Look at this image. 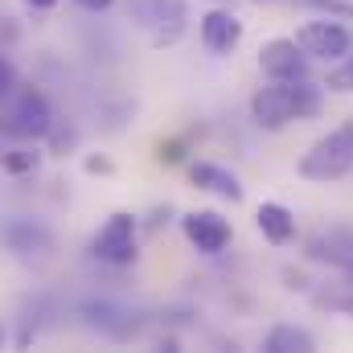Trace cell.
<instances>
[{
  "mask_svg": "<svg viewBox=\"0 0 353 353\" xmlns=\"http://www.w3.org/2000/svg\"><path fill=\"white\" fill-rule=\"evenodd\" d=\"M37 161H41V152L17 148V152H4V157H0V169H4V173H12V176H21V173H33V169H37Z\"/></svg>",
  "mask_w": 353,
  "mask_h": 353,
  "instance_id": "e0dca14e",
  "label": "cell"
},
{
  "mask_svg": "<svg viewBox=\"0 0 353 353\" xmlns=\"http://www.w3.org/2000/svg\"><path fill=\"white\" fill-rule=\"evenodd\" d=\"M239 41H243V21H239L234 12H226V8H210V12L201 17V46H205L210 54L226 58V54H234Z\"/></svg>",
  "mask_w": 353,
  "mask_h": 353,
  "instance_id": "30bf717a",
  "label": "cell"
},
{
  "mask_svg": "<svg viewBox=\"0 0 353 353\" xmlns=\"http://www.w3.org/2000/svg\"><path fill=\"white\" fill-rule=\"evenodd\" d=\"M123 12H128V21L148 29L157 46L176 41L185 33V21H189L185 0H123Z\"/></svg>",
  "mask_w": 353,
  "mask_h": 353,
  "instance_id": "277c9868",
  "label": "cell"
},
{
  "mask_svg": "<svg viewBox=\"0 0 353 353\" xmlns=\"http://www.w3.org/2000/svg\"><path fill=\"white\" fill-rule=\"evenodd\" d=\"M12 132L25 140H46L54 132V111L50 99L37 87H21L12 90Z\"/></svg>",
  "mask_w": 353,
  "mask_h": 353,
  "instance_id": "8992f818",
  "label": "cell"
},
{
  "mask_svg": "<svg viewBox=\"0 0 353 353\" xmlns=\"http://www.w3.org/2000/svg\"><path fill=\"white\" fill-rule=\"evenodd\" d=\"M0 345H4V325H0Z\"/></svg>",
  "mask_w": 353,
  "mask_h": 353,
  "instance_id": "603a6c76",
  "label": "cell"
},
{
  "mask_svg": "<svg viewBox=\"0 0 353 353\" xmlns=\"http://www.w3.org/2000/svg\"><path fill=\"white\" fill-rule=\"evenodd\" d=\"M259 70L271 83H292L308 74V54L296 46V37H271L259 50Z\"/></svg>",
  "mask_w": 353,
  "mask_h": 353,
  "instance_id": "52a82bcc",
  "label": "cell"
},
{
  "mask_svg": "<svg viewBox=\"0 0 353 353\" xmlns=\"http://www.w3.org/2000/svg\"><path fill=\"white\" fill-rule=\"evenodd\" d=\"M267 353H312L316 350V337L300 325H275L271 333L263 337Z\"/></svg>",
  "mask_w": 353,
  "mask_h": 353,
  "instance_id": "4fadbf2b",
  "label": "cell"
},
{
  "mask_svg": "<svg viewBox=\"0 0 353 353\" xmlns=\"http://www.w3.org/2000/svg\"><path fill=\"white\" fill-rule=\"evenodd\" d=\"M312 304L329 308V312H341V316H353V283H329V288L312 292Z\"/></svg>",
  "mask_w": 353,
  "mask_h": 353,
  "instance_id": "9a60e30c",
  "label": "cell"
},
{
  "mask_svg": "<svg viewBox=\"0 0 353 353\" xmlns=\"http://www.w3.org/2000/svg\"><path fill=\"white\" fill-rule=\"evenodd\" d=\"M0 243L12 255H46L54 247V234H50V226H41L33 218H8V222H0Z\"/></svg>",
  "mask_w": 353,
  "mask_h": 353,
  "instance_id": "9c48e42d",
  "label": "cell"
},
{
  "mask_svg": "<svg viewBox=\"0 0 353 353\" xmlns=\"http://www.w3.org/2000/svg\"><path fill=\"white\" fill-rule=\"evenodd\" d=\"M308 255H312V259H329L333 267H341V263H350L353 259V243H350V234L333 230V234L312 239V243H308Z\"/></svg>",
  "mask_w": 353,
  "mask_h": 353,
  "instance_id": "5bb4252c",
  "label": "cell"
},
{
  "mask_svg": "<svg viewBox=\"0 0 353 353\" xmlns=\"http://www.w3.org/2000/svg\"><path fill=\"white\" fill-rule=\"evenodd\" d=\"M181 230H185V239H189L201 255H218V251H226V243H230V222H226L218 210H193V214H185V218H181Z\"/></svg>",
  "mask_w": 353,
  "mask_h": 353,
  "instance_id": "ba28073f",
  "label": "cell"
},
{
  "mask_svg": "<svg viewBox=\"0 0 353 353\" xmlns=\"http://www.w3.org/2000/svg\"><path fill=\"white\" fill-rule=\"evenodd\" d=\"M296 46L308 54V58H325V62H337L353 50V33L337 21H308L296 29Z\"/></svg>",
  "mask_w": 353,
  "mask_h": 353,
  "instance_id": "5b68a950",
  "label": "cell"
},
{
  "mask_svg": "<svg viewBox=\"0 0 353 353\" xmlns=\"http://www.w3.org/2000/svg\"><path fill=\"white\" fill-rule=\"evenodd\" d=\"M255 226L263 230V239L271 247H288V243L296 239V218H292V210L279 205V201H263V205H259Z\"/></svg>",
  "mask_w": 353,
  "mask_h": 353,
  "instance_id": "7c38bea8",
  "label": "cell"
},
{
  "mask_svg": "<svg viewBox=\"0 0 353 353\" xmlns=\"http://www.w3.org/2000/svg\"><path fill=\"white\" fill-rule=\"evenodd\" d=\"M353 169V119L333 128L329 136H321L296 165V173L304 181H341Z\"/></svg>",
  "mask_w": 353,
  "mask_h": 353,
  "instance_id": "7a4b0ae2",
  "label": "cell"
},
{
  "mask_svg": "<svg viewBox=\"0 0 353 353\" xmlns=\"http://www.w3.org/2000/svg\"><path fill=\"white\" fill-rule=\"evenodd\" d=\"M189 181H193L197 189H210V193L226 197V201H243V185H239V176L230 173V169H222V165L197 161V165H189Z\"/></svg>",
  "mask_w": 353,
  "mask_h": 353,
  "instance_id": "8fae6325",
  "label": "cell"
},
{
  "mask_svg": "<svg viewBox=\"0 0 353 353\" xmlns=\"http://www.w3.org/2000/svg\"><path fill=\"white\" fill-rule=\"evenodd\" d=\"M90 255L103 259V263H111V267H132L136 255H140V218H132L123 210L111 214L99 226V234L90 239Z\"/></svg>",
  "mask_w": 353,
  "mask_h": 353,
  "instance_id": "3957f363",
  "label": "cell"
},
{
  "mask_svg": "<svg viewBox=\"0 0 353 353\" xmlns=\"http://www.w3.org/2000/svg\"><path fill=\"white\" fill-rule=\"evenodd\" d=\"M255 4H275V0H255Z\"/></svg>",
  "mask_w": 353,
  "mask_h": 353,
  "instance_id": "cb8c5ba5",
  "label": "cell"
},
{
  "mask_svg": "<svg viewBox=\"0 0 353 353\" xmlns=\"http://www.w3.org/2000/svg\"><path fill=\"white\" fill-rule=\"evenodd\" d=\"M21 4H25V8H37V12H50L58 0H21Z\"/></svg>",
  "mask_w": 353,
  "mask_h": 353,
  "instance_id": "7402d4cb",
  "label": "cell"
},
{
  "mask_svg": "<svg viewBox=\"0 0 353 353\" xmlns=\"http://www.w3.org/2000/svg\"><path fill=\"white\" fill-rule=\"evenodd\" d=\"M79 4H83V8H90V12H107L115 0H79Z\"/></svg>",
  "mask_w": 353,
  "mask_h": 353,
  "instance_id": "44dd1931",
  "label": "cell"
},
{
  "mask_svg": "<svg viewBox=\"0 0 353 353\" xmlns=\"http://www.w3.org/2000/svg\"><path fill=\"white\" fill-rule=\"evenodd\" d=\"M321 103H325V94H321L316 83H308V79L271 83V87H259L251 94V119H255L263 132H279V128H288L292 119H312V115H321Z\"/></svg>",
  "mask_w": 353,
  "mask_h": 353,
  "instance_id": "6da1fadb",
  "label": "cell"
},
{
  "mask_svg": "<svg viewBox=\"0 0 353 353\" xmlns=\"http://www.w3.org/2000/svg\"><path fill=\"white\" fill-rule=\"evenodd\" d=\"M161 161H165V165L181 161V140H173V144H161Z\"/></svg>",
  "mask_w": 353,
  "mask_h": 353,
  "instance_id": "ffe728a7",
  "label": "cell"
},
{
  "mask_svg": "<svg viewBox=\"0 0 353 353\" xmlns=\"http://www.w3.org/2000/svg\"><path fill=\"white\" fill-rule=\"evenodd\" d=\"M87 173H115V165L107 157H87Z\"/></svg>",
  "mask_w": 353,
  "mask_h": 353,
  "instance_id": "d6986e66",
  "label": "cell"
},
{
  "mask_svg": "<svg viewBox=\"0 0 353 353\" xmlns=\"http://www.w3.org/2000/svg\"><path fill=\"white\" fill-rule=\"evenodd\" d=\"M17 90V70H12V62L0 54V99H8Z\"/></svg>",
  "mask_w": 353,
  "mask_h": 353,
  "instance_id": "ac0fdd59",
  "label": "cell"
},
{
  "mask_svg": "<svg viewBox=\"0 0 353 353\" xmlns=\"http://www.w3.org/2000/svg\"><path fill=\"white\" fill-rule=\"evenodd\" d=\"M321 87H329L333 94H353V54L341 58V66H333L329 74H325V83Z\"/></svg>",
  "mask_w": 353,
  "mask_h": 353,
  "instance_id": "2e32d148",
  "label": "cell"
}]
</instances>
